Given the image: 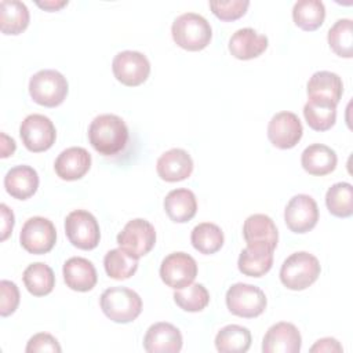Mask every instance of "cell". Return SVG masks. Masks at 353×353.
<instances>
[{"instance_id": "cell-1", "label": "cell", "mask_w": 353, "mask_h": 353, "mask_svg": "<svg viewBox=\"0 0 353 353\" xmlns=\"http://www.w3.org/2000/svg\"><path fill=\"white\" fill-rule=\"evenodd\" d=\"M88 141L99 154L114 156L124 150L128 142L127 124L116 114H99L88 127Z\"/></svg>"}, {"instance_id": "cell-2", "label": "cell", "mask_w": 353, "mask_h": 353, "mask_svg": "<svg viewBox=\"0 0 353 353\" xmlns=\"http://www.w3.org/2000/svg\"><path fill=\"white\" fill-rule=\"evenodd\" d=\"M171 34L176 46L188 51L205 48L212 37L210 22L196 12H185L176 17L171 26Z\"/></svg>"}, {"instance_id": "cell-3", "label": "cell", "mask_w": 353, "mask_h": 353, "mask_svg": "<svg viewBox=\"0 0 353 353\" xmlns=\"http://www.w3.org/2000/svg\"><path fill=\"white\" fill-rule=\"evenodd\" d=\"M321 268L319 259L306 252L299 251L291 254L280 268V280L288 290L302 291L312 285L320 276Z\"/></svg>"}, {"instance_id": "cell-4", "label": "cell", "mask_w": 353, "mask_h": 353, "mask_svg": "<svg viewBox=\"0 0 353 353\" xmlns=\"http://www.w3.org/2000/svg\"><path fill=\"white\" fill-rule=\"evenodd\" d=\"M103 314L114 323H131L142 312L141 296L125 287H110L105 290L99 299Z\"/></svg>"}, {"instance_id": "cell-5", "label": "cell", "mask_w": 353, "mask_h": 353, "mask_svg": "<svg viewBox=\"0 0 353 353\" xmlns=\"http://www.w3.org/2000/svg\"><path fill=\"white\" fill-rule=\"evenodd\" d=\"M66 77L54 69H43L34 73L29 80V94L32 99L46 108L61 105L68 95Z\"/></svg>"}, {"instance_id": "cell-6", "label": "cell", "mask_w": 353, "mask_h": 353, "mask_svg": "<svg viewBox=\"0 0 353 353\" xmlns=\"http://www.w3.org/2000/svg\"><path fill=\"white\" fill-rule=\"evenodd\" d=\"M265 292L252 284L236 283L226 291V306L234 316L254 319L262 314L266 309Z\"/></svg>"}, {"instance_id": "cell-7", "label": "cell", "mask_w": 353, "mask_h": 353, "mask_svg": "<svg viewBox=\"0 0 353 353\" xmlns=\"http://www.w3.org/2000/svg\"><path fill=\"white\" fill-rule=\"evenodd\" d=\"M65 233L69 241L80 250H94L101 239L97 218L85 210H74L68 214Z\"/></svg>"}, {"instance_id": "cell-8", "label": "cell", "mask_w": 353, "mask_h": 353, "mask_svg": "<svg viewBox=\"0 0 353 353\" xmlns=\"http://www.w3.org/2000/svg\"><path fill=\"white\" fill-rule=\"evenodd\" d=\"M19 137L28 150L39 153L48 150L54 145L57 131L54 123L47 116L33 113L21 123Z\"/></svg>"}, {"instance_id": "cell-9", "label": "cell", "mask_w": 353, "mask_h": 353, "mask_svg": "<svg viewBox=\"0 0 353 353\" xmlns=\"http://www.w3.org/2000/svg\"><path fill=\"white\" fill-rule=\"evenodd\" d=\"M21 245L25 251L34 255H41L52 250L57 241V230L54 223L43 216L29 218L19 234Z\"/></svg>"}, {"instance_id": "cell-10", "label": "cell", "mask_w": 353, "mask_h": 353, "mask_svg": "<svg viewBox=\"0 0 353 353\" xmlns=\"http://www.w3.org/2000/svg\"><path fill=\"white\" fill-rule=\"evenodd\" d=\"M156 243L154 226L142 218L131 219L117 234V244L135 258L146 255Z\"/></svg>"}, {"instance_id": "cell-11", "label": "cell", "mask_w": 353, "mask_h": 353, "mask_svg": "<svg viewBox=\"0 0 353 353\" xmlns=\"http://www.w3.org/2000/svg\"><path fill=\"white\" fill-rule=\"evenodd\" d=\"M112 70L121 84L137 87L149 77L150 62L142 52L125 50L116 54L112 62Z\"/></svg>"}, {"instance_id": "cell-12", "label": "cell", "mask_w": 353, "mask_h": 353, "mask_svg": "<svg viewBox=\"0 0 353 353\" xmlns=\"http://www.w3.org/2000/svg\"><path fill=\"white\" fill-rule=\"evenodd\" d=\"M197 276V263L186 252H172L160 265V277L171 288L179 290L193 283Z\"/></svg>"}, {"instance_id": "cell-13", "label": "cell", "mask_w": 353, "mask_h": 353, "mask_svg": "<svg viewBox=\"0 0 353 353\" xmlns=\"http://www.w3.org/2000/svg\"><path fill=\"white\" fill-rule=\"evenodd\" d=\"M284 221L294 233L312 230L319 221V207L309 194H295L290 199L284 210Z\"/></svg>"}, {"instance_id": "cell-14", "label": "cell", "mask_w": 353, "mask_h": 353, "mask_svg": "<svg viewBox=\"0 0 353 353\" xmlns=\"http://www.w3.org/2000/svg\"><path fill=\"white\" fill-rule=\"evenodd\" d=\"M302 134V123L292 112H279L268 124V138L279 149L294 148L301 141Z\"/></svg>"}, {"instance_id": "cell-15", "label": "cell", "mask_w": 353, "mask_h": 353, "mask_svg": "<svg viewBox=\"0 0 353 353\" xmlns=\"http://www.w3.org/2000/svg\"><path fill=\"white\" fill-rule=\"evenodd\" d=\"M302 338L298 328L287 321L273 324L262 341L263 353H298Z\"/></svg>"}, {"instance_id": "cell-16", "label": "cell", "mask_w": 353, "mask_h": 353, "mask_svg": "<svg viewBox=\"0 0 353 353\" xmlns=\"http://www.w3.org/2000/svg\"><path fill=\"white\" fill-rule=\"evenodd\" d=\"M143 347L149 353H176L182 349V334L170 323H154L145 334Z\"/></svg>"}, {"instance_id": "cell-17", "label": "cell", "mask_w": 353, "mask_h": 353, "mask_svg": "<svg viewBox=\"0 0 353 353\" xmlns=\"http://www.w3.org/2000/svg\"><path fill=\"white\" fill-rule=\"evenodd\" d=\"M159 176L165 182H179L190 176L193 160L190 154L179 148L164 152L156 163Z\"/></svg>"}, {"instance_id": "cell-18", "label": "cell", "mask_w": 353, "mask_h": 353, "mask_svg": "<svg viewBox=\"0 0 353 353\" xmlns=\"http://www.w3.org/2000/svg\"><path fill=\"white\" fill-rule=\"evenodd\" d=\"M91 167V154L80 146L62 150L54 164L57 175L63 181H77L83 178Z\"/></svg>"}, {"instance_id": "cell-19", "label": "cell", "mask_w": 353, "mask_h": 353, "mask_svg": "<svg viewBox=\"0 0 353 353\" xmlns=\"http://www.w3.org/2000/svg\"><path fill=\"white\" fill-rule=\"evenodd\" d=\"M63 280L66 285L79 292H87L97 284L98 276L91 261L81 256H72L63 263Z\"/></svg>"}, {"instance_id": "cell-20", "label": "cell", "mask_w": 353, "mask_h": 353, "mask_svg": "<svg viewBox=\"0 0 353 353\" xmlns=\"http://www.w3.org/2000/svg\"><path fill=\"white\" fill-rule=\"evenodd\" d=\"M268 48V37L259 34L252 28H243L236 30L229 40L230 54L243 61L259 57Z\"/></svg>"}, {"instance_id": "cell-21", "label": "cell", "mask_w": 353, "mask_h": 353, "mask_svg": "<svg viewBox=\"0 0 353 353\" xmlns=\"http://www.w3.org/2000/svg\"><path fill=\"white\" fill-rule=\"evenodd\" d=\"M273 251L268 245L262 244H247L240 252L237 266L244 276L262 277L266 274L273 265Z\"/></svg>"}, {"instance_id": "cell-22", "label": "cell", "mask_w": 353, "mask_h": 353, "mask_svg": "<svg viewBox=\"0 0 353 353\" xmlns=\"http://www.w3.org/2000/svg\"><path fill=\"white\" fill-rule=\"evenodd\" d=\"M6 192L18 200H26L33 196L39 188V175L30 165H15L4 176Z\"/></svg>"}, {"instance_id": "cell-23", "label": "cell", "mask_w": 353, "mask_h": 353, "mask_svg": "<svg viewBox=\"0 0 353 353\" xmlns=\"http://www.w3.org/2000/svg\"><path fill=\"white\" fill-rule=\"evenodd\" d=\"M243 236L247 244H262L272 250L279 241V232L270 216L265 214L250 215L243 225Z\"/></svg>"}, {"instance_id": "cell-24", "label": "cell", "mask_w": 353, "mask_h": 353, "mask_svg": "<svg viewBox=\"0 0 353 353\" xmlns=\"http://www.w3.org/2000/svg\"><path fill=\"white\" fill-rule=\"evenodd\" d=\"M336 153L327 145L313 143L305 148L301 156V164L306 172L316 176H323L332 172L336 167Z\"/></svg>"}, {"instance_id": "cell-25", "label": "cell", "mask_w": 353, "mask_h": 353, "mask_svg": "<svg viewBox=\"0 0 353 353\" xmlns=\"http://www.w3.org/2000/svg\"><path fill=\"white\" fill-rule=\"evenodd\" d=\"M164 210L168 218L176 223L190 221L197 211V200L192 190L181 188L168 192L164 199Z\"/></svg>"}, {"instance_id": "cell-26", "label": "cell", "mask_w": 353, "mask_h": 353, "mask_svg": "<svg viewBox=\"0 0 353 353\" xmlns=\"http://www.w3.org/2000/svg\"><path fill=\"white\" fill-rule=\"evenodd\" d=\"M303 116L312 130L327 131L335 124L336 103L325 98L312 97L303 106Z\"/></svg>"}, {"instance_id": "cell-27", "label": "cell", "mask_w": 353, "mask_h": 353, "mask_svg": "<svg viewBox=\"0 0 353 353\" xmlns=\"http://www.w3.org/2000/svg\"><path fill=\"white\" fill-rule=\"evenodd\" d=\"M306 92L307 97H319V98H325L338 105V102L342 98L343 92V83L341 77L328 70H320L312 74V77L307 81L306 85Z\"/></svg>"}, {"instance_id": "cell-28", "label": "cell", "mask_w": 353, "mask_h": 353, "mask_svg": "<svg viewBox=\"0 0 353 353\" xmlns=\"http://www.w3.org/2000/svg\"><path fill=\"white\" fill-rule=\"evenodd\" d=\"M29 10L18 0L0 1V29L4 34H19L29 25Z\"/></svg>"}, {"instance_id": "cell-29", "label": "cell", "mask_w": 353, "mask_h": 353, "mask_svg": "<svg viewBox=\"0 0 353 353\" xmlns=\"http://www.w3.org/2000/svg\"><path fill=\"white\" fill-rule=\"evenodd\" d=\"M251 346V332L239 324L221 328L215 336V347L221 353H245Z\"/></svg>"}, {"instance_id": "cell-30", "label": "cell", "mask_w": 353, "mask_h": 353, "mask_svg": "<svg viewBox=\"0 0 353 353\" xmlns=\"http://www.w3.org/2000/svg\"><path fill=\"white\" fill-rule=\"evenodd\" d=\"M22 279L26 290L34 296L48 295L55 285V276L52 269L43 262L30 263L23 270Z\"/></svg>"}, {"instance_id": "cell-31", "label": "cell", "mask_w": 353, "mask_h": 353, "mask_svg": "<svg viewBox=\"0 0 353 353\" xmlns=\"http://www.w3.org/2000/svg\"><path fill=\"white\" fill-rule=\"evenodd\" d=\"M325 18V7L320 0H298L292 7V19L302 30L319 29Z\"/></svg>"}, {"instance_id": "cell-32", "label": "cell", "mask_w": 353, "mask_h": 353, "mask_svg": "<svg viewBox=\"0 0 353 353\" xmlns=\"http://www.w3.org/2000/svg\"><path fill=\"white\" fill-rule=\"evenodd\" d=\"M190 241L194 250L201 254L211 255L219 251L223 245V232L215 223L203 222L193 228Z\"/></svg>"}, {"instance_id": "cell-33", "label": "cell", "mask_w": 353, "mask_h": 353, "mask_svg": "<svg viewBox=\"0 0 353 353\" xmlns=\"http://www.w3.org/2000/svg\"><path fill=\"white\" fill-rule=\"evenodd\" d=\"M106 274L114 280L130 279L138 269V258L123 248H114L106 252L103 258Z\"/></svg>"}, {"instance_id": "cell-34", "label": "cell", "mask_w": 353, "mask_h": 353, "mask_svg": "<svg viewBox=\"0 0 353 353\" xmlns=\"http://www.w3.org/2000/svg\"><path fill=\"white\" fill-rule=\"evenodd\" d=\"M328 211L338 218H349L353 214V186L349 182L334 183L325 193Z\"/></svg>"}, {"instance_id": "cell-35", "label": "cell", "mask_w": 353, "mask_h": 353, "mask_svg": "<svg viewBox=\"0 0 353 353\" xmlns=\"http://www.w3.org/2000/svg\"><path fill=\"white\" fill-rule=\"evenodd\" d=\"M330 48L343 58L353 57V22L349 18L338 19L328 30Z\"/></svg>"}, {"instance_id": "cell-36", "label": "cell", "mask_w": 353, "mask_h": 353, "mask_svg": "<svg viewBox=\"0 0 353 353\" xmlns=\"http://www.w3.org/2000/svg\"><path fill=\"white\" fill-rule=\"evenodd\" d=\"M175 303L185 312H200L210 303V294L203 284H189L174 292Z\"/></svg>"}, {"instance_id": "cell-37", "label": "cell", "mask_w": 353, "mask_h": 353, "mask_svg": "<svg viewBox=\"0 0 353 353\" xmlns=\"http://www.w3.org/2000/svg\"><path fill=\"white\" fill-rule=\"evenodd\" d=\"M250 6L247 0H228V1H210V8L221 21H234L243 17Z\"/></svg>"}, {"instance_id": "cell-38", "label": "cell", "mask_w": 353, "mask_h": 353, "mask_svg": "<svg viewBox=\"0 0 353 353\" xmlns=\"http://www.w3.org/2000/svg\"><path fill=\"white\" fill-rule=\"evenodd\" d=\"M0 291H1L0 314L3 317H7V316L12 314L19 305V290L15 283H12L10 280H1Z\"/></svg>"}, {"instance_id": "cell-39", "label": "cell", "mask_w": 353, "mask_h": 353, "mask_svg": "<svg viewBox=\"0 0 353 353\" xmlns=\"http://www.w3.org/2000/svg\"><path fill=\"white\" fill-rule=\"evenodd\" d=\"M28 353H39V352H57L59 353L62 349L58 343V341L47 332H39L33 335L26 345L25 349Z\"/></svg>"}, {"instance_id": "cell-40", "label": "cell", "mask_w": 353, "mask_h": 353, "mask_svg": "<svg viewBox=\"0 0 353 353\" xmlns=\"http://www.w3.org/2000/svg\"><path fill=\"white\" fill-rule=\"evenodd\" d=\"M343 347L335 338H321L316 341V343L310 347L312 353H332V352H342Z\"/></svg>"}, {"instance_id": "cell-41", "label": "cell", "mask_w": 353, "mask_h": 353, "mask_svg": "<svg viewBox=\"0 0 353 353\" xmlns=\"http://www.w3.org/2000/svg\"><path fill=\"white\" fill-rule=\"evenodd\" d=\"M0 211H1V219H3V223H1V240L4 241V240H7V237L12 232V228H14V214H12V211L6 204L0 205Z\"/></svg>"}, {"instance_id": "cell-42", "label": "cell", "mask_w": 353, "mask_h": 353, "mask_svg": "<svg viewBox=\"0 0 353 353\" xmlns=\"http://www.w3.org/2000/svg\"><path fill=\"white\" fill-rule=\"evenodd\" d=\"M15 152V141L10 137H7L4 132H1V157L6 159L10 154Z\"/></svg>"}, {"instance_id": "cell-43", "label": "cell", "mask_w": 353, "mask_h": 353, "mask_svg": "<svg viewBox=\"0 0 353 353\" xmlns=\"http://www.w3.org/2000/svg\"><path fill=\"white\" fill-rule=\"evenodd\" d=\"M40 8H44L47 11H57L68 4V0H47V1H37L36 3Z\"/></svg>"}]
</instances>
